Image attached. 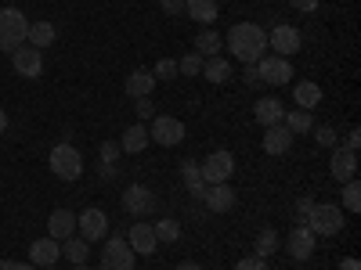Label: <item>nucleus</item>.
Returning <instances> with one entry per match:
<instances>
[{"label": "nucleus", "instance_id": "obj_30", "mask_svg": "<svg viewBox=\"0 0 361 270\" xmlns=\"http://www.w3.org/2000/svg\"><path fill=\"white\" fill-rule=\"evenodd\" d=\"M282 127L296 137V134H307L311 127H314V115L311 112H304V108H293V112H286L282 115Z\"/></svg>", "mask_w": 361, "mask_h": 270}, {"label": "nucleus", "instance_id": "obj_15", "mask_svg": "<svg viewBox=\"0 0 361 270\" xmlns=\"http://www.w3.org/2000/svg\"><path fill=\"white\" fill-rule=\"evenodd\" d=\"M329 169H333V176L340 180V184L354 180V176H357V152H350V148L336 144V148H333V162H329Z\"/></svg>", "mask_w": 361, "mask_h": 270}, {"label": "nucleus", "instance_id": "obj_38", "mask_svg": "<svg viewBox=\"0 0 361 270\" xmlns=\"http://www.w3.org/2000/svg\"><path fill=\"white\" fill-rule=\"evenodd\" d=\"M314 141L322 148H336V130L333 127H314Z\"/></svg>", "mask_w": 361, "mask_h": 270}, {"label": "nucleus", "instance_id": "obj_20", "mask_svg": "<svg viewBox=\"0 0 361 270\" xmlns=\"http://www.w3.org/2000/svg\"><path fill=\"white\" fill-rule=\"evenodd\" d=\"M282 115H286V108H282L279 98H260V101L253 105V119H257L260 127H275V123H282Z\"/></svg>", "mask_w": 361, "mask_h": 270}, {"label": "nucleus", "instance_id": "obj_23", "mask_svg": "<svg viewBox=\"0 0 361 270\" xmlns=\"http://www.w3.org/2000/svg\"><path fill=\"white\" fill-rule=\"evenodd\" d=\"M148 144H152V141H148V127H145V123H134V127H127V130H123V137H119V148H123L127 155H137V152H145Z\"/></svg>", "mask_w": 361, "mask_h": 270}, {"label": "nucleus", "instance_id": "obj_34", "mask_svg": "<svg viewBox=\"0 0 361 270\" xmlns=\"http://www.w3.org/2000/svg\"><path fill=\"white\" fill-rule=\"evenodd\" d=\"M343 209H347V213H357V209H361V184H357V176L343 184Z\"/></svg>", "mask_w": 361, "mask_h": 270}, {"label": "nucleus", "instance_id": "obj_4", "mask_svg": "<svg viewBox=\"0 0 361 270\" xmlns=\"http://www.w3.org/2000/svg\"><path fill=\"white\" fill-rule=\"evenodd\" d=\"M29 37V18L18 8H0V51H18Z\"/></svg>", "mask_w": 361, "mask_h": 270}, {"label": "nucleus", "instance_id": "obj_44", "mask_svg": "<svg viewBox=\"0 0 361 270\" xmlns=\"http://www.w3.org/2000/svg\"><path fill=\"white\" fill-rule=\"evenodd\" d=\"M243 79H246L250 86H253V83H260V76H257V62H253V65H246V72H243Z\"/></svg>", "mask_w": 361, "mask_h": 270}, {"label": "nucleus", "instance_id": "obj_2", "mask_svg": "<svg viewBox=\"0 0 361 270\" xmlns=\"http://www.w3.org/2000/svg\"><path fill=\"white\" fill-rule=\"evenodd\" d=\"M304 227L314 234V238H333L343 231V209L333 205V202H314L311 213L304 220Z\"/></svg>", "mask_w": 361, "mask_h": 270}, {"label": "nucleus", "instance_id": "obj_8", "mask_svg": "<svg viewBox=\"0 0 361 270\" xmlns=\"http://www.w3.org/2000/svg\"><path fill=\"white\" fill-rule=\"evenodd\" d=\"M257 76L267 86H282V83L293 79V62H289V58H279V54H264L257 62Z\"/></svg>", "mask_w": 361, "mask_h": 270}, {"label": "nucleus", "instance_id": "obj_36", "mask_svg": "<svg viewBox=\"0 0 361 270\" xmlns=\"http://www.w3.org/2000/svg\"><path fill=\"white\" fill-rule=\"evenodd\" d=\"M134 112H137V119H148V123H152L156 119V101L152 98H134Z\"/></svg>", "mask_w": 361, "mask_h": 270}, {"label": "nucleus", "instance_id": "obj_14", "mask_svg": "<svg viewBox=\"0 0 361 270\" xmlns=\"http://www.w3.org/2000/svg\"><path fill=\"white\" fill-rule=\"evenodd\" d=\"M199 202L209 209V213H231L235 209V188L231 184H206Z\"/></svg>", "mask_w": 361, "mask_h": 270}, {"label": "nucleus", "instance_id": "obj_18", "mask_svg": "<svg viewBox=\"0 0 361 270\" xmlns=\"http://www.w3.org/2000/svg\"><path fill=\"white\" fill-rule=\"evenodd\" d=\"M76 234V213H69V209H54L51 220H47V238H54V242H66V238Z\"/></svg>", "mask_w": 361, "mask_h": 270}, {"label": "nucleus", "instance_id": "obj_19", "mask_svg": "<svg viewBox=\"0 0 361 270\" xmlns=\"http://www.w3.org/2000/svg\"><path fill=\"white\" fill-rule=\"evenodd\" d=\"M289 148H293V134H289L282 123L264 127V152H267V155H286Z\"/></svg>", "mask_w": 361, "mask_h": 270}, {"label": "nucleus", "instance_id": "obj_40", "mask_svg": "<svg viewBox=\"0 0 361 270\" xmlns=\"http://www.w3.org/2000/svg\"><path fill=\"white\" fill-rule=\"evenodd\" d=\"M318 4H322V0H289V8H293V11H304V15L318 11Z\"/></svg>", "mask_w": 361, "mask_h": 270}, {"label": "nucleus", "instance_id": "obj_35", "mask_svg": "<svg viewBox=\"0 0 361 270\" xmlns=\"http://www.w3.org/2000/svg\"><path fill=\"white\" fill-rule=\"evenodd\" d=\"M152 76H156V83H159V79H173V76H177V62H173V58H159L156 69H152Z\"/></svg>", "mask_w": 361, "mask_h": 270}, {"label": "nucleus", "instance_id": "obj_12", "mask_svg": "<svg viewBox=\"0 0 361 270\" xmlns=\"http://www.w3.org/2000/svg\"><path fill=\"white\" fill-rule=\"evenodd\" d=\"M76 231L83 242H102V238H109V217L102 213V209H83V213L76 217Z\"/></svg>", "mask_w": 361, "mask_h": 270}, {"label": "nucleus", "instance_id": "obj_47", "mask_svg": "<svg viewBox=\"0 0 361 270\" xmlns=\"http://www.w3.org/2000/svg\"><path fill=\"white\" fill-rule=\"evenodd\" d=\"M102 176H105V180H112V176H116V166H105V162H102Z\"/></svg>", "mask_w": 361, "mask_h": 270}, {"label": "nucleus", "instance_id": "obj_1", "mask_svg": "<svg viewBox=\"0 0 361 270\" xmlns=\"http://www.w3.org/2000/svg\"><path fill=\"white\" fill-rule=\"evenodd\" d=\"M228 51L238 58V62L253 65V62H260L264 51H267V33L257 22H235L228 29Z\"/></svg>", "mask_w": 361, "mask_h": 270}, {"label": "nucleus", "instance_id": "obj_25", "mask_svg": "<svg viewBox=\"0 0 361 270\" xmlns=\"http://www.w3.org/2000/svg\"><path fill=\"white\" fill-rule=\"evenodd\" d=\"M202 76L209 83H228L231 79V62L224 54H214V58H202Z\"/></svg>", "mask_w": 361, "mask_h": 270}, {"label": "nucleus", "instance_id": "obj_21", "mask_svg": "<svg viewBox=\"0 0 361 270\" xmlns=\"http://www.w3.org/2000/svg\"><path fill=\"white\" fill-rule=\"evenodd\" d=\"M293 101H296V108L314 112V108L322 105V86H318V83H311V79L296 83V86H293Z\"/></svg>", "mask_w": 361, "mask_h": 270}, {"label": "nucleus", "instance_id": "obj_39", "mask_svg": "<svg viewBox=\"0 0 361 270\" xmlns=\"http://www.w3.org/2000/svg\"><path fill=\"white\" fill-rule=\"evenodd\" d=\"M231 270H267V263H264L260 256H246V259H238Z\"/></svg>", "mask_w": 361, "mask_h": 270}, {"label": "nucleus", "instance_id": "obj_29", "mask_svg": "<svg viewBox=\"0 0 361 270\" xmlns=\"http://www.w3.org/2000/svg\"><path fill=\"white\" fill-rule=\"evenodd\" d=\"M180 180H185V188H188L195 198H202L206 184H202V169H199L195 159H185V162H180Z\"/></svg>", "mask_w": 361, "mask_h": 270}, {"label": "nucleus", "instance_id": "obj_7", "mask_svg": "<svg viewBox=\"0 0 361 270\" xmlns=\"http://www.w3.org/2000/svg\"><path fill=\"white\" fill-rule=\"evenodd\" d=\"M202 169V184H228L231 173H235V155L231 152H214L199 162Z\"/></svg>", "mask_w": 361, "mask_h": 270}, {"label": "nucleus", "instance_id": "obj_49", "mask_svg": "<svg viewBox=\"0 0 361 270\" xmlns=\"http://www.w3.org/2000/svg\"><path fill=\"white\" fill-rule=\"evenodd\" d=\"M4 130H8V112L0 108V134H4Z\"/></svg>", "mask_w": 361, "mask_h": 270}, {"label": "nucleus", "instance_id": "obj_33", "mask_svg": "<svg viewBox=\"0 0 361 270\" xmlns=\"http://www.w3.org/2000/svg\"><path fill=\"white\" fill-rule=\"evenodd\" d=\"M202 72V54L188 51L185 58H177V76H199Z\"/></svg>", "mask_w": 361, "mask_h": 270}, {"label": "nucleus", "instance_id": "obj_42", "mask_svg": "<svg viewBox=\"0 0 361 270\" xmlns=\"http://www.w3.org/2000/svg\"><path fill=\"white\" fill-rule=\"evenodd\" d=\"M311 205H314L311 198H300V202H296V224H304V220H307V213H311Z\"/></svg>", "mask_w": 361, "mask_h": 270}, {"label": "nucleus", "instance_id": "obj_51", "mask_svg": "<svg viewBox=\"0 0 361 270\" xmlns=\"http://www.w3.org/2000/svg\"><path fill=\"white\" fill-rule=\"evenodd\" d=\"M44 270H58V266H44Z\"/></svg>", "mask_w": 361, "mask_h": 270}, {"label": "nucleus", "instance_id": "obj_17", "mask_svg": "<svg viewBox=\"0 0 361 270\" xmlns=\"http://www.w3.org/2000/svg\"><path fill=\"white\" fill-rule=\"evenodd\" d=\"M58 256H62V242H54V238H37L29 245V263L33 266H54Z\"/></svg>", "mask_w": 361, "mask_h": 270}, {"label": "nucleus", "instance_id": "obj_24", "mask_svg": "<svg viewBox=\"0 0 361 270\" xmlns=\"http://www.w3.org/2000/svg\"><path fill=\"white\" fill-rule=\"evenodd\" d=\"M152 86H156V76L148 72V69H134L127 76V83H123L127 98H148V94H152Z\"/></svg>", "mask_w": 361, "mask_h": 270}, {"label": "nucleus", "instance_id": "obj_45", "mask_svg": "<svg viewBox=\"0 0 361 270\" xmlns=\"http://www.w3.org/2000/svg\"><path fill=\"white\" fill-rule=\"evenodd\" d=\"M340 270H361V263L354 256H347V259H340Z\"/></svg>", "mask_w": 361, "mask_h": 270}, {"label": "nucleus", "instance_id": "obj_5", "mask_svg": "<svg viewBox=\"0 0 361 270\" xmlns=\"http://www.w3.org/2000/svg\"><path fill=\"white\" fill-rule=\"evenodd\" d=\"M148 141H156L163 148H177L180 141H185V123L173 115H156L152 123H148Z\"/></svg>", "mask_w": 361, "mask_h": 270}, {"label": "nucleus", "instance_id": "obj_41", "mask_svg": "<svg viewBox=\"0 0 361 270\" xmlns=\"http://www.w3.org/2000/svg\"><path fill=\"white\" fill-rule=\"evenodd\" d=\"M159 8L166 15H185V0H159Z\"/></svg>", "mask_w": 361, "mask_h": 270}, {"label": "nucleus", "instance_id": "obj_32", "mask_svg": "<svg viewBox=\"0 0 361 270\" xmlns=\"http://www.w3.org/2000/svg\"><path fill=\"white\" fill-rule=\"evenodd\" d=\"M152 231H156V242H166V245H173L177 238H180V224H177V220H170V217L156 220V224H152Z\"/></svg>", "mask_w": 361, "mask_h": 270}, {"label": "nucleus", "instance_id": "obj_28", "mask_svg": "<svg viewBox=\"0 0 361 270\" xmlns=\"http://www.w3.org/2000/svg\"><path fill=\"white\" fill-rule=\"evenodd\" d=\"M221 47H224V37L217 33V29H202V33L195 37V54H202V58H214V54H221Z\"/></svg>", "mask_w": 361, "mask_h": 270}, {"label": "nucleus", "instance_id": "obj_11", "mask_svg": "<svg viewBox=\"0 0 361 270\" xmlns=\"http://www.w3.org/2000/svg\"><path fill=\"white\" fill-rule=\"evenodd\" d=\"M11 65L22 79H40L44 72V51H37L33 44H22L18 51H11Z\"/></svg>", "mask_w": 361, "mask_h": 270}, {"label": "nucleus", "instance_id": "obj_27", "mask_svg": "<svg viewBox=\"0 0 361 270\" xmlns=\"http://www.w3.org/2000/svg\"><path fill=\"white\" fill-rule=\"evenodd\" d=\"M54 37H58V29H54L51 22H29V37H25V44H33L37 51H44V47L54 44Z\"/></svg>", "mask_w": 361, "mask_h": 270}, {"label": "nucleus", "instance_id": "obj_6", "mask_svg": "<svg viewBox=\"0 0 361 270\" xmlns=\"http://www.w3.org/2000/svg\"><path fill=\"white\" fill-rule=\"evenodd\" d=\"M156 205H159V198L152 195V188H145V184H130V188L123 191V209H127L134 220L152 217V213H156Z\"/></svg>", "mask_w": 361, "mask_h": 270}, {"label": "nucleus", "instance_id": "obj_22", "mask_svg": "<svg viewBox=\"0 0 361 270\" xmlns=\"http://www.w3.org/2000/svg\"><path fill=\"white\" fill-rule=\"evenodd\" d=\"M185 15H188L192 22H202V25H209V22H217V15H221V4H217V0H185Z\"/></svg>", "mask_w": 361, "mask_h": 270}, {"label": "nucleus", "instance_id": "obj_9", "mask_svg": "<svg viewBox=\"0 0 361 270\" xmlns=\"http://www.w3.org/2000/svg\"><path fill=\"white\" fill-rule=\"evenodd\" d=\"M300 44H304L300 29H296V25H286V22H279V25L267 33V51H275L279 58H293V54L300 51Z\"/></svg>", "mask_w": 361, "mask_h": 270}, {"label": "nucleus", "instance_id": "obj_50", "mask_svg": "<svg viewBox=\"0 0 361 270\" xmlns=\"http://www.w3.org/2000/svg\"><path fill=\"white\" fill-rule=\"evenodd\" d=\"M73 270H90V266H87V263H76V266H73Z\"/></svg>", "mask_w": 361, "mask_h": 270}, {"label": "nucleus", "instance_id": "obj_46", "mask_svg": "<svg viewBox=\"0 0 361 270\" xmlns=\"http://www.w3.org/2000/svg\"><path fill=\"white\" fill-rule=\"evenodd\" d=\"M173 270H202V266H199V263H195V259H180V263H177V266H173Z\"/></svg>", "mask_w": 361, "mask_h": 270}, {"label": "nucleus", "instance_id": "obj_37", "mask_svg": "<svg viewBox=\"0 0 361 270\" xmlns=\"http://www.w3.org/2000/svg\"><path fill=\"white\" fill-rule=\"evenodd\" d=\"M119 152H123V148H119V141H105V144H102V162H105V166H116Z\"/></svg>", "mask_w": 361, "mask_h": 270}, {"label": "nucleus", "instance_id": "obj_10", "mask_svg": "<svg viewBox=\"0 0 361 270\" xmlns=\"http://www.w3.org/2000/svg\"><path fill=\"white\" fill-rule=\"evenodd\" d=\"M102 270H134V249L127 245L123 234H112L102 252Z\"/></svg>", "mask_w": 361, "mask_h": 270}, {"label": "nucleus", "instance_id": "obj_3", "mask_svg": "<svg viewBox=\"0 0 361 270\" xmlns=\"http://www.w3.org/2000/svg\"><path fill=\"white\" fill-rule=\"evenodd\" d=\"M47 166H51V173H54L58 180H80V176H83V155H80V148H73L69 141H62V144L51 148Z\"/></svg>", "mask_w": 361, "mask_h": 270}, {"label": "nucleus", "instance_id": "obj_13", "mask_svg": "<svg viewBox=\"0 0 361 270\" xmlns=\"http://www.w3.org/2000/svg\"><path fill=\"white\" fill-rule=\"evenodd\" d=\"M314 245H318V238H314L304 224H296V227L286 234V252H289L293 259H311Z\"/></svg>", "mask_w": 361, "mask_h": 270}, {"label": "nucleus", "instance_id": "obj_26", "mask_svg": "<svg viewBox=\"0 0 361 270\" xmlns=\"http://www.w3.org/2000/svg\"><path fill=\"white\" fill-rule=\"evenodd\" d=\"M279 249H282V234H279L275 227H264V231L257 234V242H253V256L267 259V256H275Z\"/></svg>", "mask_w": 361, "mask_h": 270}, {"label": "nucleus", "instance_id": "obj_43", "mask_svg": "<svg viewBox=\"0 0 361 270\" xmlns=\"http://www.w3.org/2000/svg\"><path fill=\"white\" fill-rule=\"evenodd\" d=\"M343 148H350V152H357V148H361V130L354 127L350 134H347V141H343Z\"/></svg>", "mask_w": 361, "mask_h": 270}, {"label": "nucleus", "instance_id": "obj_16", "mask_svg": "<svg viewBox=\"0 0 361 270\" xmlns=\"http://www.w3.org/2000/svg\"><path fill=\"white\" fill-rule=\"evenodd\" d=\"M127 245L137 252V256H152L156 252V231H152V224H130V231H127Z\"/></svg>", "mask_w": 361, "mask_h": 270}, {"label": "nucleus", "instance_id": "obj_48", "mask_svg": "<svg viewBox=\"0 0 361 270\" xmlns=\"http://www.w3.org/2000/svg\"><path fill=\"white\" fill-rule=\"evenodd\" d=\"M0 270H18V263L15 259H0Z\"/></svg>", "mask_w": 361, "mask_h": 270}, {"label": "nucleus", "instance_id": "obj_31", "mask_svg": "<svg viewBox=\"0 0 361 270\" xmlns=\"http://www.w3.org/2000/svg\"><path fill=\"white\" fill-rule=\"evenodd\" d=\"M62 256L76 266V263H87V256H90V242H83V238H66V242H62Z\"/></svg>", "mask_w": 361, "mask_h": 270}]
</instances>
